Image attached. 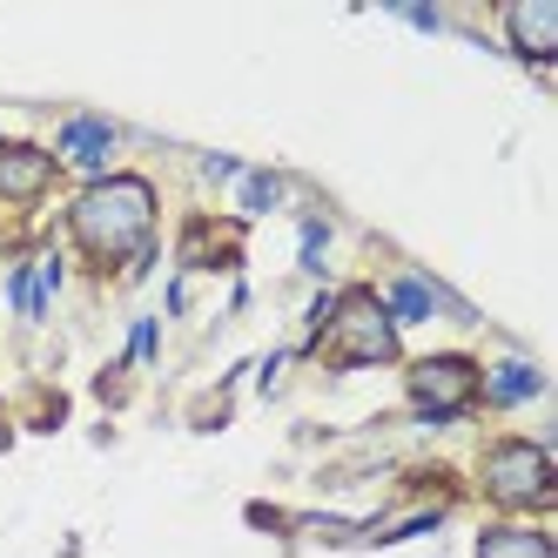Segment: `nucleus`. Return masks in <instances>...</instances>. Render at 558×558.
<instances>
[{
    "instance_id": "7",
    "label": "nucleus",
    "mask_w": 558,
    "mask_h": 558,
    "mask_svg": "<svg viewBox=\"0 0 558 558\" xmlns=\"http://www.w3.org/2000/svg\"><path fill=\"white\" fill-rule=\"evenodd\" d=\"M108 122H74L68 135H61V148L74 155V162H82V169H101V155H108Z\"/></svg>"
},
{
    "instance_id": "3",
    "label": "nucleus",
    "mask_w": 558,
    "mask_h": 558,
    "mask_svg": "<svg viewBox=\"0 0 558 558\" xmlns=\"http://www.w3.org/2000/svg\"><path fill=\"white\" fill-rule=\"evenodd\" d=\"M337 356H343V364H377V356H390V316L371 296H350L343 303V316H337Z\"/></svg>"
},
{
    "instance_id": "6",
    "label": "nucleus",
    "mask_w": 558,
    "mask_h": 558,
    "mask_svg": "<svg viewBox=\"0 0 558 558\" xmlns=\"http://www.w3.org/2000/svg\"><path fill=\"white\" fill-rule=\"evenodd\" d=\"M48 182V155H34V148H8L0 155V189L8 195H34Z\"/></svg>"
},
{
    "instance_id": "9",
    "label": "nucleus",
    "mask_w": 558,
    "mask_h": 558,
    "mask_svg": "<svg viewBox=\"0 0 558 558\" xmlns=\"http://www.w3.org/2000/svg\"><path fill=\"white\" fill-rule=\"evenodd\" d=\"M492 397H498V404H525V397H538V371H532V364L498 371V377H492Z\"/></svg>"
},
{
    "instance_id": "5",
    "label": "nucleus",
    "mask_w": 558,
    "mask_h": 558,
    "mask_svg": "<svg viewBox=\"0 0 558 558\" xmlns=\"http://www.w3.org/2000/svg\"><path fill=\"white\" fill-rule=\"evenodd\" d=\"M505 27H511V41H518L525 61H551V48H558V0H525V8L505 14Z\"/></svg>"
},
{
    "instance_id": "4",
    "label": "nucleus",
    "mask_w": 558,
    "mask_h": 558,
    "mask_svg": "<svg viewBox=\"0 0 558 558\" xmlns=\"http://www.w3.org/2000/svg\"><path fill=\"white\" fill-rule=\"evenodd\" d=\"M471 384H477V377H471L464 356H430V364L411 371V390H417L424 411H458L464 397H471Z\"/></svg>"
},
{
    "instance_id": "10",
    "label": "nucleus",
    "mask_w": 558,
    "mask_h": 558,
    "mask_svg": "<svg viewBox=\"0 0 558 558\" xmlns=\"http://www.w3.org/2000/svg\"><path fill=\"white\" fill-rule=\"evenodd\" d=\"M390 310L404 316V324H417V316H430V296H424V283H397V290H390Z\"/></svg>"
},
{
    "instance_id": "8",
    "label": "nucleus",
    "mask_w": 558,
    "mask_h": 558,
    "mask_svg": "<svg viewBox=\"0 0 558 558\" xmlns=\"http://www.w3.org/2000/svg\"><path fill=\"white\" fill-rule=\"evenodd\" d=\"M477 558H551V545L538 532H492Z\"/></svg>"
},
{
    "instance_id": "2",
    "label": "nucleus",
    "mask_w": 558,
    "mask_h": 558,
    "mask_svg": "<svg viewBox=\"0 0 558 558\" xmlns=\"http://www.w3.org/2000/svg\"><path fill=\"white\" fill-rule=\"evenodd\" d=\"M492 492L505 505H545L551 498V464H545V451L538 445H505L492 458Z\"/></svg>"
},
{
    "instance_id": "1",
    "label": "nucleus",
    "mask_w": 558,
    "mask_h": 558,
    "mask_svg": "<svg viewBox=\"0 0 558 558\" xmlns=\"http://www.w3.org/2000/svg\"><path fill=\"white\" fill-rule=\"evenodd\" d=\"M148 222H155V195L142 182H95L82 203H74V229L95 256H129L148 243Z\"/></svg>"
}]
</instances>
